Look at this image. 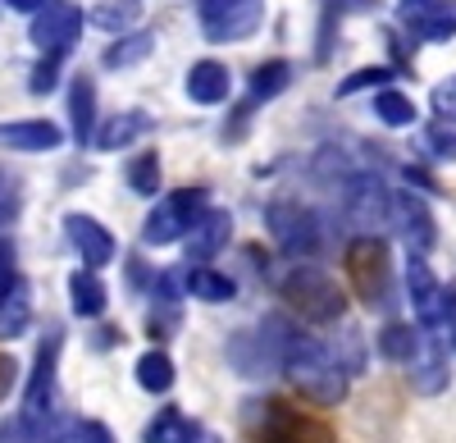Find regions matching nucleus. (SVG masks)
I'll return each mask as SVG.
<instances>
[{
    "label": "nucleus",
    "instance_id": "obj_1",
    "mask_svg": "<svg viewBox=\"0 0 456 443\" xmlns=\"http://www.w3.org/2000/svg\"><path fill=\"white\" fill-rule=\"evenodd\" d=\"M260 334L274 352L279 375L301 398L320 402V407H338V402L347 398V371H342V361L333 357V348L324 339L306 334V329H301L297 320H288V316H265Z\"/></svg>",
    "mask_w": 456,
    "mask_h": 443
},
{
    "label": "nucleus",
    "instance_id": "obj_2",
    "mask_svg": "<svg viewBox=\"0 0 456 443\" xmlns=\"http://www.w3.org/2000/svg\"><path fill=\"white\" fill-rule=\"evenodd\" d=\"M279 298L306 324H338L347 316V288L315 261H292L279 279Z\"/></svg>",
    "mask_w": 456,
    "mask_h": 443
},
{
    "label": "nucleus",
    "instance_id": "obj_3",
    "mask_svg": "<svg viewBox=\"0 0 456 443\" xmlns=\"http://www.w3.org/2000/svg\"><path fill=\"white\" fill-rule=\"evenodd\" d=\"M247 425L260 443H338L320 416H306L283 398H256L247 402Z\"/></svg>",
    "mask_w": 456,
    "mask_h": 443
},
{
    "label": "nucleus",
    "instance_id": "obj_4",
    "mask_svg": "<svg viewBox=\"0 0 456 443\" xmlns=\"http://www.w3.org/2000/svg\"><path fill=\"white\" fill-rule=\"evenodd\" d=\"M265 229H270L274 247L288 251L292 261H311V256H320L329 247V229H324V219L311 210V206H301V201H270L265 206Z\"/></svg>",
    "mask_w": 456,
    "mask_h": 443
},
{
    "label": "nucleus",
    "instance_id": "obj_5",
    "mask_svg": "<svg viewBox=\"0 0 456 443\" xmlns=\"http://www.w3.org/2000/svg\"><path fill=\"white\" fill-rule=\"evenodd\" d=\"M342 266H347V279L356 288V298L370 311L388 307V298H393V261H388L384 238H352L347 251H342Z\"/></svg>",
    "mask_w": 456,
    "mask_h": 443
},
{
    "label": "nucleus",
    "instance_id": "obj_6",
    "mask_svg": "<svg viewBox=\"0 0 456 443\" xmlns=\"http://www.w3.org/2000/svg\"><path fill=\"white\" fill-rule=\"evenodd\" d=\"M393 193L379 174H347L342 178V219L356 229V238H384L388 234Z\"/></svg>",
    "mask_w": 456,
    "mask_h": 443
},
{
    "label": "nucleus",
    "instance_id": "obj_7",
    "mask_svg": "<svg viewBox=\"0 0 456 443\" xmlns=\"http://www.w3.org/2000/svg\"><path fill=\"white\" fill-rule=\"evenodd\" d=\"M201 210H206V188H178V193L156 197V206H151L146 219H142V242H146V247L183 242L187 229L197 225Z\"/></svg>",
    "mask_w": 456,
    "mask_h": 443
},
{
    "label": "nucleus",
    "instance_id": "obj_8",
    "mask_svg": "<svg viewBox=\"0 0 456 443\" xmlns=\"http://www.w3.org/2000/svg\"><path fill=\"white\" fill-rule=\"evenodd\" d=\"M60 352H64V334L51 329L37 348V361H32V375L23 380V425H37L55 416V375H60Z\"/></svg>",
    "mask_w": 456,
    "mask_h": 443
},
{
    "label": "nucleus",
    "instance_id": "obj_9",
    "mask_svg": "<svg viewBox=\"0 0 456 443\" xmlns=\"http://www.w3.org/2000/svg\"><path fill=\"white\" fill-rule=\"evenodd\" d=\"M388 229L411 247V256H425L438 242V225L434 210L420 193H393V210H388Z\"/></svg>",
    "mask_w": 456,
    "mask_h": 443
},
{
    "label": "nucleus",
    "instance_id": "obj_10",
    "mask_svg": "<svg viewBox=\"0 0 456 443\" xmlns=\"http://www.w3.org/2000/svg\"><path fill=\"white\" fill-rule=\"evenodd\" d=\"M83 23H87V14L78 5H69V0H51V5H42L32 14L28 37H32L37 51H69L83 37Z\"/></svg>",
    "mask_w": 456,
    "mask_h": 443
},
{
    "label": "nucleus",
    "instance_id": "obj_11",
    "mask_svg": "<svg viewBox=\"0 0 456 443\" xmlns=\"http://www.w3.org/2000/svg\"><path fill=\"white\" fill-rule=\"evenodd\" d=\"M406 298H411V311H415V320H420L425 334H438L447 288L438 283V275L429 270L425 256H406Z\"/></svg>",
    "mask_w": 456,
    "mask_h": 443
},
{
    "label": "nucleus",
    "instance_id": "obj_12",
    "mask_svg": "<svg viewBox=\"0 0 456 443\" xmlns=\"http://www.w3.org/2000/svg\"><path fill=\"white\" fill-rule=\"evenodd\" d=\"M64 238H69L73 251H78V261H83L87 270H105L114 256H119V242H114V234L101 225V219L83 215V210L64 215Z\"/></svg>",
    "mask_w": 456,
    "mask_h": 443
},
{
    "label": "nucleus",
    "instance_id": "obj_13",
    "mask_svg": "<svg viewBox=\"0 0 456 443\" xmlns=\"http://www.w3.org/2000/svg\"><path fill=\"white\" fill-rule=\"evenodd\" d=\"M406 375H411V389L425 393V398H438L447 384H452V365H447V348L438 334H420L411 361H406Z\"/></svg>",
    "mask_w": 456,
    "mask_h": 443
},
{
    "label": "nucleus",
    "instance_id": "obj_14",
    "mask_svg": "<svg viewBox=\"0 0 456 443\" xmlns=\"http://www.w3.org/2000/svg\"><path fill=\"white\" fill-rule=\"evenodd\" d=\"M187 256H192V261L197 266H210L215 261V256L228 247V242H233V215H228V210H201L197 215V225L192 229H187Z\"/></svg>",
    "mask_w": 456,
    "mask_h": 443
},
{
    "label": "nucleus",
    "instance_id": "obj_15",
    "mask_svg": "<svg viewBox=\"0 0 456 443\" xmlns=\"http://www.w3.org/2000/svg\"><path fill=\"white\" fill-rule=\"evenodd\" d=\"M265 19V0H233V5H224L215 14H206V37L210 42H247V37L260 28Z\"/></svg>",
    "mask_w": 456,
    "mask_h": 443
},
{
    "label": "nucleus",
    "instance_id": "obj_16",
    "mask_svg": "<svg viewBox=\"0 0 456 443\" xmlns=\"http://www.w3.org/2000/svg\"><path fill=\"white\" fill-rule=\"evenodd\" d=\"M406 28L420 42H452L456 37V0H415V5H406Z\"/></svg>",
    "mask_w": 456,
    "mask_h": 443
},
{
    "label": "nucleus",
    "instance_id": "obj_17",
    "mask_svg": "<svg viewBox=\"0 0 456 443\" xmlns=\"http://www.w3.org/2000/svg\"><path fill=\"white\" fill-rule=\"evenodd\" d=\"M60 142H64V128L51 124V119H10V124H0V146L23 152V156L55 152Z\"/></svg>",
    "mask_w": 456,
    "mask_h": 443
},
{
    "label": "nucleus",
    "instance_id": "obj_18",
    "mask_svg": "<svg viewBox=\"0 0 456 443\" xmlns=\"http://www.w3.org/2000/svg\"><path fill=\"white\" fill-rule=\"evenodd\" d=\"M183 87H187V101H197V105H224L228 92H233V73L219 60H197L187 69Z\"/></svg>",
    "mask_w": 456,
    "mask_h": 443
},
{
    "label": "nucleus",
    "instance_id": "obj_19",
    "mask_svg": "<svg viewBox=\"0 0 456 443\" xmlns=\"http://www.w3.org/2000/svg\"><path fill=\"white\" fill-rule=\"evenodd\" d=\"M228 361H233V371L247 375V380H260L265 371H279L274 352H270V343H265L260 329H247V334L228 339Z\"/></svg>",
    "mask_w": 456,
    "mask_h": 443
},
{
    "label": "nucleus",
    "instance_id": "obj_20",
    "mask_svg": "<svg viewBox=\"0 0 456 443\" xmlns=\"http://www.w3.org/2000/svg\"><path fill=\"white\" fill-rule=\"evenodd\" d=\"M69 307L73 316H83V320H101L105 307H110V292H105V279L96 270H73L69 275Z\"/></svg>",
    "mask_w": 456,
    "mask_h": 443
},
{
    "label": "nucleus",
    "instance_id": "obj_21",
    "mask_svg": "<svg viewBox=\"0 0 456 443\" xmlns=\"http://www.w3.org/2000/svg\"><path fill=\"white\" fill-rule=\"evenodd\" d=\"M69 124H73V142H92L96 137V83L87 73L69 83Z\"/></svg>",
    "mask_w": 456,
    "mask_h": 443
},
{
    "label": "nucleus",
    "instance_id": "obj_22",
    "mask_svg": "<svg viewBox=\"0 0 456 443\" xmlns=\"http://www.w3.org/2000/svg\"><path fill=\"white\" fill-rule=\"evenodd\" d=\"M146 133H151V115H146V110H124V115L105 119L92 142L101 146V152H124V146H133V142L146 137Z\"/></svg>",
    "mask_w": 456,
    "mask_h": 443
},
{
    "label": "nucleus",
    "instance_id": "obj_23",
    "mask_svg": "<svg viewBox=\"0 0 456 443\" xmlns=\"http://www.w3.org/2000/svg\"><path fill=\"white\" fill-rule=\"evenodd\" d=\"M183 292H187V298H197V302H210V307H219V302H233V298H238V283L228 279L224 270L192 266V270L183 275Z\"/></svg>",
    "mask_w": 456,
    "mask_h": 443
},
{
    "label": "nucleus",
    "instance_id": "obj_24",
    "mask_svg": "<svg viewBox=\"0 0 456 443\" xmlns=\"http://www.w3.org/2000/svg\"><path fill=\"white\" fill-rule=\"evenodd\" d=\"M292 83V64L288 60H265L256 73H251V87H247V110L256 105H270L274 96H283Z\"/></svg>",
    "mask_w": 456,
    "mask_h": 443
},
{
    "label": "nucleus",
    "instance_id": "obj_25",
    "mask_svg": "<svg viewBox=\"0 0 456 443\" xmlns=\"http://www.w3.org/2000/svg\"><path fill=\"white\" fill-rule=\"evenodd\" d=\"M151 51H156V37H151L146 28H133V32L114 37V42L105 46L101 64H105V69H133V64H142Z\"/></svg>",
    "mask_w": 456,
    "mask_h": 443
},
{
    "label": "nucleus",
    "instance_id": "obj_26",
    "mask_svg": "<svg viewBox=\"0 0 456 443\" xmlns=\"http://www.w3.org/2000/svg\"><path fill=\"white\" fill-rule=\"evenodd\" d=\"M28 324H32V292H28V283L19 279L5 298H0V339L28 334Z\"/></svg>",
    "mask_w": 456,
    "mask_h": 443
},
{
    "label": "nucleus",
    "instance_id": "obj_27",
    "mask_svg": "<svg viewBox=\"0 0 456 443\" xmlns=\"http://www.w3.org/2000/svg\"><path fill=\"white\" fill-rule=\"evenodd\" d=\"M133 380H137L142 393H169L174 389V361H169V352H160V348L142 352L137 365H133Z\"/></svg>",
    "mask_w": 456,
    "mask_h": 443
},
{
    "label": "nucleus",
    "instance_id": "obj_28",
    "mask_svg": "<svg viewBox=\"0 0 456 443\" xmlns=\"http://www.w3.org/2000/svg\"><path fill=\"white\" fill-rule=\"evenodd\" d=\"M137 19H142V0H101V5L87 14V23H92V28L114 32V37L133 32V28H137Z\"/></svg>",
    "mask_w": 456,
    "mask_h": 443
},
{
    "label": "nucleus",
    "instance_id": "obj_29",
    "mask_svg": "<svg viewBox=\"0 0 456 443\" xmlns=\"http://www.w3.org/2000/svg\"><path fill=\"white\" fill-rule=\"evenodd\" d=\"M374 115L379 124H388V128H411L415 119H420V110H415V101L397 87H379L374 92Z\"/></svg>",
    "mask_w": 456,
    "mask_h": 443
},
{
    "label": "nucleus",
    "instance_id": "obj_30",
    "mask_svg": "<svg viewBox=\"0 0 456 443\" xmlns=\"http://www.w3.org/2000/svg\"><path fill=\"white\" fill-rule=\"evenodd\" d=\"M415 343H420V329L406 324V320H388L384 329H379V357H388V361H397V365L411 361Z\"/></svg>",
    "mask_w": 456,
    "mask_h": 443
},
{
    "label": "nucleus",
    "instance_id": "obj_31",
    "mask_svg": "<svg viewBox=\"0 0 456 443\" xmlns=\"http://www.w3.org/2000/svg\"><path fill=\"white\" fill-rule=\"evenodd\" d=\"M192 416H183L178 407H165V412H156V421L146 425V443H187V434H192Z\"/></svg>",
    "mask_w": 456,
    "mask_h": 443
},
{
    "label": "nucleus",
    "instance_id": "obj_32",
    "mask_svg": "<svg viewBox=\"0 0 456 443\" xmlns=\"http://www.w3.org/2000/svg\"><path fill=\"white\" fill-rule=\"evenodd\" d=\"M124 178H128V188H133L137 197H156V193H160V156H156V152H137V156L128 160Z\"/></svg>",
    "mask_w": 456,
    "mask_h": 443
},
{
    "label": "nucleus",
    "instance_id": "obj_33",
    "mask_svg": "<svg viewBox=\"0 0 456 443\" xmlns=\"http://www.w3.org/2000/svg\"><path fill=\"white\" fill-rule=\"evenodd\" d=\"M60 69H64V51H46L42 60H37V69H32V78H28V87H32L37 96H46V92H55V83H60Z\"/></svg>",
    "mask_w": 456,
    "mask_h": 443
},
{
    "label": "nucleus",
    "instance_id": "obj_34",
    "mask_svg": "<svg viewBox=\"0 0 456 443\" xmlns=\"http://www.w3.org/2000/svg\"><path fill=\"white\" fill-rule=\"evenodd\" d=\"M388 83H393V69H388V64L356 69L352 78H342V83H338V96H356V92H365V87H388Z\"/></svg>",
    "mask_w": 456,
    "mask_h": 443
},
{
    "label": "nucleus",
    "instance_id": "obj_35",
    "mask_svg": "<svg viewBox=\"0 0 456 443\" xmlns=\"http://www.w3.org/2000/svg\"><path fill=\"white\" fill-rule=\"evenodd\" d=\"M429 105H434L438 124H456V73H452V78H443V83L429 92Z\"/></svg>",
    "mask_w": 456,
    "mask_h": 443
},
{
    "label": "nucleus",
    "instance_id": "obj_36",
    "mask_svg": "<svg viewBox=\"0 0 456 443\" xmlns=\"http://www.w3.org/2000/svg\"><path fill=\"white\" fill-rule=\"evenodd\" d=\"M425 146H429L438 160H456V128H452V124H434V128H425Z\"/></svg>",
    "mask_w": 456,
    "mask_h": 443
},
{
    "label": "nucleus",
    "instance_id": "obj_37",
    "mask_svg": "<svg viewBox=\"0 0 456 443\" xmlns=\"http://www.w3.org/2000/svg\"><path fill=\"white\" fill-rule=\"evenodd\" d=\"M73 443H119V439H114V430H110L105 421L87 416V421L73 425Z\"/></svg>",
    "mask_w": 456,
    "mask_h": 443
},
{
    "label": "nucleus",
    "instance_id": "obj_38",
    "mask_svg": "<svg viewBox=\"0 0 456 443\" xmlns=\"http://www.w3.org/2000/svg\"><path fill=\"white\" fill-rule=\"evenodd\" d=\"M23 384V371H19V361L10 352H0V407L10 402V393Z\"/></svg>",
    "mask_w": 456,
    "mask_h": 443
},
{
    "label": "nucleus",
    "instance_id": "obj_39",
    "mask_svg": "<svg viewBox=\"0 0 456 443\" xmlns=\"http://www.w3.org/2000/svg\"><path fill=\"white\" fill-rule=\"evenodd\" d=\"M19 283V270H14V247L10 242H0V298Z\"/></svg>",
    "mask_w": 456,
    "mask_h": 443
},
{
    "label": "nucleus",
    "instance_id": "obj_40",
    "mask_svg": "<svg viewBox=\"0 0 456 443\" xmlns=\"http://www.w3.org/2000/svg\"><path fill=\"white\" fill-rule=\"evenodd\" d=\"M438 334L456 348V288H447V298H443V320H438Z\"/></svg>",
    "mask_w": 456,
    "mask_h": 443
},
{
    "label": "nucleus",
    "instance_id": "obj_41",
    "mask_svg": "<svg viewBox=\"0 0 456 443\" xmlns=\"http://www.w3.org/2000/svg\"><path fill=\"white\" fill-rule=\"evenodd\" d=\"M324 10L329 14H365V10H374V0H324Z\"/></svg>",
    "mask_w": 456,
    "mask_h": 443
},
{
    "label": "nucleus",
    "instance_id": "obj_42",
    "mask_svg": "<svg viewBox=\"0 0 456 443\" xmlns=\"http://www.w3.org/2000/svg\"><path fill=\"white\" fill-rule=\"evenodd\" d=\"M0 443H28V425H23V416H14V421L0 425Z\"/></svg>",
    "mask_w": 456,
    "mask_h": 443
},
{
    "label": "nucleus",
    "instance_id": "obj_43",
    "mask_svg": "<svg viewBox=\"0 0 456 443\" xmlns=\"http://www.w3.org/2000/svg\"><path fill=\"white\" fill-rule=\"evenodd\" d=\"M0 5H10V10H19V14H37L42 5H51V0H0Z\"/></svg>",
    "mask_w": 456,
    "mask_h": 443
},
{
    "label": "nucleus",
    "instance_id": "obj_44",
    "mask_svg": "<svg viewBox=\"0 0 456 443\" xmlns=\"http://www.w3.org/2000/svg\"><path fill=\"white\" fill-rule=\"evenodd\" d=\"M187 443H224L215 430H206V425H192V434H187Z\"/></svg>",
    "mask_w": 456,
    "mask_h": 443
},
{
    "label": "nucleus",
    "instance_id": "obj_45",
    "mask_svg": "<svg viewBox=\"0 0 456 443\" xmlns=\"http://www.w3.org/2000/svg\"><path fill=\"white\" fill-rule=\"evenodd\" d=\"M402 5H415V0H402Z\"/></svg>",
    "mask_w": 456,
    "mask_h": 443
}]
</instances>
